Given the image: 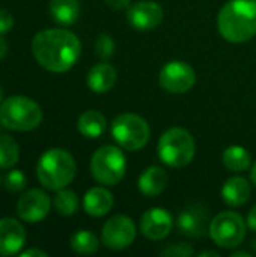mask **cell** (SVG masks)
<instances>
[{
  "label": "cell",
  "mask_w": 256,
  "mask_h": 257,
  "mask_svg": "<svg viewBox=\"0 0 256 257\" xmlns=\"http://www.w3.org/2000/svg\"><path fill=\"white\" fill-rule=\"evenodd\" d=\"M210 211L202 203L187 206L177 220L178 230L189 238H202L210 232Z\"/></svg>",
  "instance_id": "7c38bea8"
},
{
  "label": "cell",
  "mask_w": 256,
  "mask_h": 257,
  "mask_svg": "<svg viewBox=\"0 0 256 257\" xmlns=\"http://www.w3.org/2000/svg\"><path fill=\"white\" fill-rule=\"evenodd\" d=\"M167 182H169L167 172L163 167L152 166L140 175L137 185H139V190L142 194H145L148 197H155L166 190Z\"/></svg>",
  "instance_id": "d6986e66"
},
{
  "label": "cell",
  "mask_w": 256,
  "mask_h": 257,
  "mask_svg": "<svg viewBox=\"0 0 256 257\" xmlns=\"http://www.w3.org/2000/svg\"><path fill=\"white\" fill-rule=\"evenodd\" d=\"M32 53L44 69L60 74L77 63L81 54V42L69 30L47 29L35 35Z\"/></svg>",
  "instance_id": "6da1fadb"
},
{
  "label": "cell",
  "mask_w": 256,
  "mask_h": 257,
  "mask_svg": "<svg viewBox=\"0 0 256 257\" xmlns=\"http://www.w3.org/2000/svg\"><path fill=\"white\" fill-rule=\"evenodd\" d=\"M174 226L172 215L163 208H151L140 218V232L151 241L164 239Z\"/></svg>",
  "instance_id": "5bb4252c"
},
{
  "label": "cell",
  "mask_w": 256,
  "mask_h": 257,
  "mask_svg": "<svg viewBox=\"0 0 256 257\" xmlns=\"http://www.w3.org/2000/svg\"><path fill=\"white\" fill-rule=\"evenodd\" d=\"M6 53H8V42L0 35V60L6 56Z\"/></svg>",
  "instance_id": "d6a6232c"
},
{
  "label": "cell",
  "mask_w": 256,
  "mask_h": 257,
  "mask_svg": "<svg viewBox=\"0 0 256 257\" xmlns=\"http://www.w3.org/2000/svg\"><path fill=\"white\" fill-rule=\"evenodd\" d=\"M112 208L113 194L104 187H94L83 197V209L91 217H104Z\"/></svg>",
  "instance_id": "2e32d148"
},
{
  "label": "cell",
  "mask_w": 256,
  "mask_h": 257,
  "mask_svg": "<svg viewBox=\"0 0 256 257\" xmlns=\"http://www.w3.org/2000/svg\"><path fill=\"white\" fill-rule=\"evenodd\" d=\"M195 253V250L192 248L190 244H184V242H178V244H172L167 245L166 248H163L160 251V256L163 257H189Z\"/></svg>",
  "instance_id": "83f0119b"
},
{
  "label": "cell",
  "mask_w": 256,
  "mask_h": 257,
  "mask_svg": "<svg viewBox=\"0 0 256 257\" xmlns=\"http://www.w3.org/2000/svg\"><path fill=\"white\" fill-rule=\"evenodd\" d=\"M77 130L86 139H98L107 130V119L101 111L88 110L78 117Z\"/></svg>",
  "instance_id": "ffe728a7"
},
{
  "label": "cell",
  "mask_w": 256,
  "mask_h": 257,
  "mask_svg": "<svg viewBox=\"0 0 256 257\" xmlns=\"http://www.w3.org/2000/svg\"><path fill=\"white\" fill-rule=\"evenodd\" d=\"M246 226L247 223L240 214L234 211H225L211 220L208 235L219 247L235 248L246 238Z\"/></svg>",
  "instance_id": "ba28073f"
},
{
  "label": "cell",
  "mask_w": 256,
  "mask_h": 257,
  "mask_svg": "<svg viewBox=\"0 0 256 257\" xmlns=\"http://www.w3.org/2000/svg\"><path fill=\"white\" fill-rule=\"evenodd\" d=\"M20 256L21 257H47L48 254L42 250H38V248H30V250H26V251H20Z\"/></svg>",
  "instance_id": "4dcf8cb0"
},
{
  "label": "cell",
  "mask_w": 256,
  "mask_h": 257,
  "mask_svg": "<svg viewBox=\"0 0 256 257\" xmlns=\"http://www.w3.org/2000/svg\"><path fill=\"white\" fill-rule=\"evenodd\" d=\"M247 227L250 229V230H253L256 232V205L250 209V212H249V215H247Z\"/></svg>",
  "instance_id": "1f68e13d"
},
{
  "label": "cell",
  "mask_w": 256,
  "mask_h": 257,
  "mask_svg": "<svg viewBox=\"0 0 256 257\" xmlns=\"http://www.w3.org/2000/svg\"><path fill=\"white\" fill-rule=\"evenodd\" d=\"M26 244V230L23 224L12 218L5 217L0 220V256L9 257L20 254Z\"/></svg>",
  "instance_id": "9a60e30c"
},
{
  "label": "cell",
  "mask_w": 256,
  "mask_h": 257,
  "mask_svg": "<svg viewBox=\"0 0 256 257\" xmlns=\"http://www.w3.org/2000/svg\"><path fill=\"white\" fill-rule=\"evenodd\" d=\"M199 256H201V257H208V256L220 257V254H219V253H216V251H202V253H201Z\"/></svg>",
  "instance_id": "836d02e7"
},
{
  "label": "cell",
  "mask_w": 256,
  "mask_h": 257,
  "mask_svg": "<svg viewBox=\"0 0 256 257\" xmlns=\"http://www.w3.org/2000/svg\"><path fill=\"white\" fill-rule=\"evenodd\" d=\"M5 188L11 193H20L26 188L27 185V178L24 175V172L21 170H11L6 176H5Z\"/></svg>",
  "instance_id": "484cf974"
},
{
  "label": "cell",
  "mask_w": 256,
  "mask_h": 257,
  "mask_svg": "<svg viewBox=\"0 0 256 257\" xmlns=\"http://www.w3.org/2000/svg\"><path fill=\"white\" fill-rule=\"evenodd\" d=\"M53 205L60 215L69 217L78 211V197L74 191L62 188L56 193L53 199Z\"/></svg>",
  "instance_id": "d4e9b609"
},
{
  "label": "cell",
  "mask_w": 256,
  "mask_h": 257,
  "mask_svg": "<svg viewBox=\"0 0 256 257\" xmlns=\"http://www.w3.org/2000/svg\"><path fill=\"white\" fill-rule=\"evenodd\" d=\"M222 199L228 206L232 208H238L241 205H244L252 194V187L249 184L247 179L241 178V176H234L229 178L223 187H222Z\"/></svg>",
  "instance_id": "ac0fdd59"
},
{
  "label": "cell",
  "mask_w": 256,
  "mask_h": 257,
  "mask_svg": "<svg viewBox=\"0 0 256 257\" xmlns=\"http://www.w3.org/2000/svg\"><path fill=\"white\" fill-rule=\"evenodd\" d=\"M50 14L56 23L71 26L80 17V3L78 0H51Z\"/></svg>",
  "instance_id": "44dd1931"
},
{
  "label": "cell",
  "mask_w": 256,
  "mask_h": 257,
  "mask_svg": "<svg viewBox=\"0 0 256 257\" xmlns=\"http://www.w3.org/2000/svg\"><path fill=\"white\" fill-rule=\"evenodd\" d=\"M106 5L112 9L116 11H122V9H128L130 8V2L131 0H104Z\"/></svg>",
  "instance_id": "f546056e"
},
{
  "label": "cell",
  "mask_w": 256,
  "mask_h": 257,
  "mask_svg": "<svg viewBox=\"0 0 256 257\" xmlns=\"http://www.w3.org/2000/svg\"><path fill=\"white\" fill-rule=\"evenodd\" d=\"M50 208H51L50 197L47 196V193L38 188L26 191L17 202V214L20 220L32 224L42 221L48 215Z\"/></svg>",
  "instance_id": "8fae6325"
},
{
  "label": "cell",
  "mask_w": 256,
  "mask_h": 257,
  "mask_svg": "<svg viewBox=\"0 0 256 257\" xmlns=\"http://www.w3.org/2000/svg\"><path fill=\"white\" fill-rule=\"evenodd\" d=\"M77 173V164L74 157L62 149L53 148L44 152L36 164V176L41 185L47 190L59 191L68 187Z\"/></svg>",
  "instance_id": "3957f363"
},
{
  "label": "cell",
  "mask_w": 256,
  "mask_h": 257,
  "mask_svg": "<svg viewBox=\"0 0 256 257\" xmlns=\"http://www.w3.org/2000/svg\"><path fill=\"white\" fill-rule=\"evenodd\" d=\"M69 244H71L72 251H75L77 254H83V256L94 254L100 247L98 238L91 230H78V232H75L71 236Z\"/></svg>",
  "instance_id": "603a6c76"
},
{
  "label": "cell",
  "mask_w": 256,
  "mask_h": 257,
  "mask_svg": "<svg viewBox=\"0 0 256 257\" xmlns=\"http://www.w3.org/2000/svg\"><path fill=\"white\" fill-rule=\"evenodd\" d=\"M158 83L169 93H186L195 86L196 72L187 62L172 60L161 68Z\"/></svg>",
  "instance_id": "30bf717a"
},
{
  "label": "cell",
  "mask_w": 256,
  "mask_h": 257,
  "mask_svg": "<svg viewBox=\"0 0 256 257\" xmlns=\"http://www.w3.org/2000/svg\"><path fill=\"white\" fill-rule=\"evenodd\" d=\"M158 158L172 169L189 166L196 154V143L192 134L184 128H170L164 131L157 145Z\"/></svg>",
  "instance_id": "277c9868"
},
{
  "label": "cell",
  "mask_w": 256,
  "mask_h": 257,
  "mask_svg": "<svg viewBox=\"0 0 256 257\" xmlns=\"http://www.w3.org/2000/svg\"><path fill=\"white\" fill-rule=\"evenodd\" d=\"M222 160H223L225 167L234 173L246 172L252 164V157H250L249 151L238 145L226 148L222 155Z\"/></svg>",
  "instance_id": "7402d4cb"
},
{
  "label": "cell",
  "mask_w": 256,
  "mask_h": 257,
  "mask_svg": "<svg viewBox=\"0 0 256 257\" xmlns=\"http://www.w3.org/2000/svg\"><path fill=\"white\" fill-rule=\"evenodd\" d=\"M163 8L152 0H142L131 5L127 11L130 26L139 32H148L160 26L163 21Z\"/></svg>",
  "instance_id": "4fadbf2b"
},
{
  "label": "cell",
  "mask_w": 256,
  "mask_h": 257,
  "mask_svg": "<svg viewBox=\"0 0 256 257\" xmlns=\"http://www.w3.org/2000/svg\"><path fill=\"white\" fill-rule=\"evenodd\" d=\"M3 102V92H2V87H0V104Z\"/></svg>",
  "instance_id": "8d00e7d4"
},
{
  "label": "cell",
  "mask_w": 256,
  "mask_h": 257,
  "mask_svg": "<svg viewBox=\"0 0 256 257\" xmlns=\"http://www.w3.org/2000/svg\"><path fill=\"white\" fill-rule=\"evenodd\" d=\"M112 137L125 151H140L151 137L148 122L134 113H122L116 116L110 126Z\"/></svg>",
  "instance_id": "8992f818"
},
{
  "label": "cell",
  "mask_w": 256,
  "mask_h": 257,
  "mask_svg": "<svg viewBox=\"0 0 256 257\" xmlns=\"http://www.w3.org/2000/svg\"><path fill=\"white\" fill-rule=\"evenodd\" d=\"M136 224L127 215H113L109 218L101 230L103 244L115 251L128 248L136 239Z\"/></svg>",
  "instance_id": "9c48e42d"
},
{
  "label": "cell",
  "mask_w": 256,
  "mask_h": 257,
  "mask_svg": "<svg viewBox=\"0 0 256 257\" xmlns=\"http://www.w3.org/2000/svg\"><path fill=\"white\" fill-rule=\"evenodd\" d=\"M14 26V17L9 11L0 9V35L8 33Z\"/></svg>",
  "instance_id": "f1b7e54d"
},
{
  "label": "cell",
  "mask_w": 256,
  "mask_h": 257,
  "mask_svg": "<svg viewBox=\"0 0 256 257\" xmlns=\"http://www.w3.org/2000/svg\"><path fill=\"white\" fill-rule=\"evenodd\" d=\"M127 170L124 152L116 146H103L91 158V173L103 185H116L122 181Z\"/></svg>",
  "instance_id": "52a82bcc"
},
{
  "label": "cell",
  "mask_w": 256,
  "mask_h": 257,
  "mask_svg": "<svg viewBox=\"0 0 256 257\" xmlns=\"http://www.w3.org/2000/svg\"><path fill=\"white\" fill-rule=\"evenodd\" d=\"M250 179H252V182L255 184V187H256V163L253 164L252 170H250Z\"/></svg>",
  "instance_id": "e575fe53"
},
{
  "label": "cell",
  "mask_w": 256,
  "mask_h": 257,
  "mask_svg": "<svg viewBox=\"0 0 256 257\" xmlns=\"http://www.w3.org/2000/svg\"><path fill=\"white\" fill-rule=\"evenodd\" d=\"M232 257H250V254L246 251H237V253H232Z\"/></svg>",
  "instance_id": "d590c367"
},
{
  "label": "cell",
  "mask_w": 256,
  "mask_h": 257,
  "mask_svg": "<svg viewBox=\"0 0 256 257\" xmlns=\"http://www.w3.org/2000/svg\"><path fill=\"white\" fill-rule=\"evenodd\" d=\"M20 160V146L8 134H0V169H11Z\"/></svg>",
  "instance_id": "cb8c5ba5"
},
{
  "label": "cell",
  "mask_w": 256,
  "mask_h": 257,
  "mask_svg": "<svg viewBox=\"0 0 256 257\" xmlns=\"http://www.w3.org/2000/svg\"><path fill=\"white\" fill-rule=\"evenodd\" d=\"M217 29L223 39L243 44L256 35V0H229L217 15Z\"/></svg>",
  "instance_id": "7a4b0ae2"
},
{
  "label": "cell",
  "mask_w": 256,
  "mask_h": 257,
  "mask_svg": "<svg viewBox=\"0 0 256 257\" xmlns=\"http://www.w3.org/2000/svg\"><path fill=\"white\" fill-rule=\"evenodd\" d=\"M42 122L41 107L30 98L14 95L0 104V123L12 131H32Z\"/></svg>",
  "instance_id": "5b68a950"
},
{
  "label": "cell",
  "mask_w": 256,
  "mask_h": 257,
  "mask_svg": "<svg viewBox=\"0 0 256 257\" xmlns=\"http://www.w3.org/2000/svg\"><path fill=\"white\" fill-rule=\"evenodd\" d=\"M95 53L101 59H110L115 53V41L112 36L103 33L97 38L95 41Z\"/></svg>",
  "instance_id": "4316f807"
},
{
  "label": "cell",
  "mask_w": 256,
  "mask_h": 257,
  "mask_svg": "<svg viewBox=\"0 0 256 257\" xmlns=\"http://www.w3.org/2000/svg\"><path fill=\"white\" fill-rule=\"evenodd\" d=\"M118 72L113 65L110 63H98L91 68L88 74V87L95 93H106L113 89L116 84Z\"/></svg>",
  "instance_id": "e0dca14e"
},
{
  "label": "cell",
  "mask_w": 256,
  "mask_h": 257,
  "mask_svg": "<svg viewBox=\"0 0 256 257\" xmlns=\"http://www.w3.org/2000/svg\"><path fill=\"white\" fill-rule=\"evenodd\" d=\"M0 185H2V178H0Z\"/></svg>",
  "instance_id": "74e56055"
}]
</instances>
